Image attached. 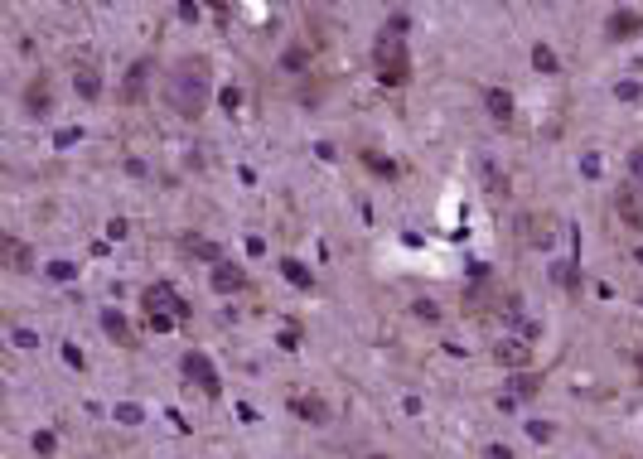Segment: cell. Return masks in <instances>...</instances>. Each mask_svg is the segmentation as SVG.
<instances>
[{
	"mask_svg": "<svg viewBox=\"0 0 643 459\" xmlns=\"http://www.w3.org/2000/svg\"><path fill=\"white\" fill-rule=\"evenodd\" d=\"M209 92H213V68L209 58H184L179 68H170L165 78V102L179 111V116H199L209 106Z\"/></svg>",
	"mask_w": 643,
	"mask_h": 459,
	"instance_id": "1",
	"label": "cell"
},
{
	"mask_svg": "<svg viewBox=\"0 0 643 459\" xmlns=\"http://www.w3.org/2000/svg\"><path fill=\"white\" fill-rule=\"evenodd\" d=\"M373 58H377V78L382 83H407V73H412V58H407V49H402V39L397 34H377V49H373Z\"/></svg>",
	"mask_w": 643,
	"mask_h": 459,
	"instance_id": "2",
	"label": "cell"
},
{
	"mask_svg": "<svg viewBox=\"0 0 643 459\" xmlns=\"http://www.w3.org/2000/svg\"><path fill=\"white\" fill-rule=\"evenodd\" d=\"M165 309H170L174 319H189V305H184L170 285H150V290H145V314L155 319V314H165Z\"/></svg>",
	"mask_w": 643,
	"mask_h": 459,
	"instance_id": "3",
	"label": "cell"
},
{
	"mask_svg": "<svg viewBox=\"0 0 643 459\" xmlns=\"http://www.w3.org/2000/svg\"><path fill=\"white\" fill-rule=\"evenodd\" d=\"M614 208H619V223L624 227H643V188L639 184H619V193H614Z\"/></svg>",
	"mask_w": 643,
	"mask_h": 459,
	"instance_id": "4",
	"label": "cell"
},
{
	"mask_svg": "<svg viewBox=\"0 0 643 459\" xmlns=\"http://www.w3.org/2000/svg\"><path fill=\"white\" fill-rule=\"evenodd\" d=\"M184 372H189V382H199L209 396H218V372H213V363H209L204 353H184Z\"/></svg>",
	"mask_w": 643,
	"mask_h": 459,
	"instance_id": "5",
	"label": "cell"
},
{
	"mask_svg": "<svg viewBox=\"0 0 643 459\" xmlns=\"http://www.w3.org/2000/svg\"><path fill=\"white\" fill-rule=\"evenodd\" d=\"M145 78H150V58H140V63L126 73V88H121V97H126V102H140V97H145Z\"/></svg>",
	"mask_w": 643,
	"mask_h": 459,
	"instance_id": "6",
	"label": "cell"
},
{
	"mask_svg": "<svg viewBox=\"0 0 643 459\" xmlns=\"http://www.w3.org/2000/svg\"><path fill=\"white\" fill-rule=\"evenodd\" d=\"M242 285H247V275L237 271V266H227V261H218V266H213V290L232 295V290H242Z\"/></svg>",
	"mask_w": 643,
	"mask_h": 459,
	"instance_id": "7",
	"label": "cell"
},
{
	"mask_svg": "<svg viewBox=\"0 0 643 459\" xmlns=\"http://www.w3.org/2000/svg\"><path fill=\"white\" fill-rule=\"evenodd\" d=\"M639 29H643V19L629 15V10H614V15H610V34H614V39H634Z\"/></svg>",
	"mask_w": 643,
	"mask_h": 459,
	"instance_id": "8",
	"label": "cell"
},
{
	"mask_svg": "<svg viewBox=\"0 0 643 459\" xmlns=\"http://www.w3.org/2000/svg\"><path fill=\"white\" fill-rule=\"evenodd\" d=\"M78 92H83V97H88V102H92V97H97V92H102V78H97V68H88V63H83V68H78Z\"/></svg>",
	"mask_w": 643,
	"mask_h": 459,
	"instance_id": "9",
	"label": "cell"
},
{
	"mask_svg": "<svg viewBox=\"0 0 643 459\" xmlns=\"http://www.w3.org/2000/svg\"><path fill=\"white\" fill-rule=\"evenodd\" d=\"M489 111H494L498 121H508V116H513V97H508V92H489Z\"/></svg>",
	"mask_w": 643,
	"mask_h": 459,
	"instance_id": "10",
	"label": "cell"
},
{
	"mask_svg": "<svg viewBox=\"0 0 643 459\" xmlns=\"http://www.w3.org/2000/svg\"><path fill=\"white\" fill-rule=\"evenodd\" d=\"M5 257H10V266H15V271H24V266H29V247H19L15 237H5Z\"/></svg>",
	"mask_w": 643,
	"mask_h": 459,
	"instance_id": "11",
	"label": "cell"
},
{
	"mask_svg": "<svg viewBox=\"0 0 643 459\" xmlns=\"http://www.w3.org/2000/svg\"><path fill=\"white\" fill-rule=\"evenodd\" d=\"M102 324H107V334H116V339H121V344H136V339H131V329H126V319H121V314H102Z\"/></svg>",
	"mask_w": 643,
	"mask_h": 459,
	"instance_id": "12",
	"label": "cell"
},
{
	"mask_svg": "<svg viewBox=\"0 0 643 459\" xmlns=\"http://www.w3.org/2000/svg\"><path fill=\"white\" fill-rule=\"evenodd\" d=\"M532 63L542 68V73H556V54H551L546 44H537V49H532Z\"/></svg>",
	"mask_w": 643,
	"mask_h": 459,
	"instance_id": "13",
	"label": "cell"
},
{
	"mask_svg": "<svg viewBox=\"0 0 643 459\" xmlns=\"http://www.w3.org/2000/svg\"><path fill=\"white\" fill-rule=\"evenodd\" d=\"M29 111H34V116H44V111H49V88H39V83L29 88Z\"/></svg>",
	"mask_w": 643,
	"mask_h": 459,
	"instance_id": "14",
	"label": "cell"
},
{
	"mask_svg": "<svg viewBox=\"0 0 643 459\" xmlns=\"http://www.w3.org/2000/svg\"><path fill=\"white\" fill-rule=\"evenodd\" d=\"M281 271L291 275V280H295V285H300V290H310V271H305V266H300V261H281Z\"/></svg>",
	"mask_w": 643,
	"mask_h": 459,
	"instance_id": "15",
	"label": "cell"
},
{
	"mask_svg": "<svg viewBox=\"0 0 643 459\" xmlns=\"http://www.w3.org/2000/svg\"><path fill=\"white\" fill-rule=\"evenodd\" d=\"M300 411H305V421H329V416H324V406H320V401H300Z\"/></svg>",
	"mask_w": 643,
	"mask_h": 459,
	"instance_id": "16",
	"label": "cell"
},
{
	"mask_svg": "<svg viewBox=\"0 0 643 459\" xmlns=\"http://www.w3.org/2000/svg\"><path fill=\"white\" fill-rule=\"evenodd\" d=\"M629 170H634V179H643V145H634V155H629Z\"/></svg>",
	"mask_w": 643,
	"mask_h": 459,
	"instance_id": "17",
	"label": "cell"
},
{
	"mask_svg": "<svg viewBox=\"0 0 643 459\" xmlns=\"http://www.w3.org/2000/svg\"><path fill=\"white\" fill-rule=\"evenodd\" d=\"M300 63H305V49H291V54H286V68H291V73H295V68H300Z\"/></svg>",
	"mask_w": 643,
	"mask_h": 459,
	"instance_id": "18",
	"label": "cell"
},
{
	"mask_svg": "<svg viewBox=\"0 0 643 459\" xmlns=\"http://www.w3.org/2000/svg\"><path fill=\"white\" fill-rule=\"evenodd\" d=\"M34 450L39 455H54V435H34Z\"/></svg>",
	"mask_w": 643,
	"mask_h": 459,
	"instance_id": "19",
	"label": "cell"
},
{
	"mask_svg": "<svg viewBox=\"0 0 643 459\" xmlns=\"http://www.w3.org/2000/svg\"><path fill=\"white\" fill-rule=\"evenodd\" d=\"M489 459H513V455H508L503 445H494V450H489Z\"/></svg>",
	"mask_w": 643,
	"mask_h": 459,
	"instance_id": "20",
	"label": "cell"
},
{
	"mask_svg": "<svg viewBox=\"0 0 643 459\" xmlns=\"http://www.w3.org/2000/svg\"><path fill=\"white\" fill-rule=\"evenodd\" d=\"M639 261H643V252H639Z\"/></svg>",
	"mask_w": 643,
	"mask_h": 459,
	"instance_id": "21",
	"label": "cell"
}]
</instances>
